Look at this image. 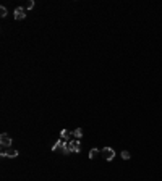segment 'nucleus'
I'll list each match as a JSON object with an SVG mask.
<instances>
[{
    "label": "nucleus",
    "instance_id": "4",
    "mask_svg": "<svg viewBox=\"0 0 162 181\" xmlns=\"http://www.w3.org/2000/svg\"><path fill=\"white\" fill-rule=\"evenodd\" d=\"M0 144H2V147H11V137L7 133H2L0 134Z\"/></svg>",
    "mask_w": 162,
    "mask_h": 181
},
{
    "label": "nucleus",
    "instance_id": "5",
    "mask_svg": "<svg viewBox=\"0 0 162 181\" xmlns=\"http://www.w3.org/2000/svg\"><path fill=\"white\" fill-rule=\"evenodd\" d=\"M65 144H66V141L58 139V141L52 146V151H54V152H62V154H63V151H65Z\"/></svg>",
    "mask_w": 162,
    "mask_h": 181
},
{
    "label": "nucleus",
    "instance_id": "10",
    "mask_svg": "<svg viewBox=\"0 0 162 181\" xmlns=\"http://www.w3.org/2000/svg\"><path fill=\"white\" fill-rule=\"evenodd\" d=\"M130 157H131V155H130V152H128V151H123V152H122V159H123V160H128Z\"/></svg>",
    "mask_w": 162,
    "mask_h": 181
},
{
    "label": "nucleus",
    "instance_id": "7",
    "mask_svg": "<svg viewBox=\"0 0 162 181\" xmlns=\"http://www.w3.org/2000/svg\"><path fill=\"white\" fill-rule=\"evenodd\" d=\"M71 131L70 129H62L60 133V139H63V141H71Z\"/></svg>",
    "mask_w": 162,
    "mask_h": 181
},
{
    "label": "nucleus",
    "instance_id": "6",
    "mask_svg": "<svg viewBox=\"0 0 162 181\" xmlns=\"http://www.w3.org/2000/svg\"><path fill=\"white\" fill-rule=\"evenodd\" d=\"M15 20H18V21H21V20H25L26 18V13H25V8L23 7H18V8H15Z\"/></svg>",
    "mask_w": 162,
    "mask_h": 181
},
{
    "label": "nucleus",
    "instance_id": "12",
    "mask_svg": "<svg viewBox=\"0 0 162 181\" xmlns=\"http://www.w3.org/2000/svg\"><path fill=\"white\" fill-rule=\"evenodd\" d=\"M26 8H28V10H31V8H34V2H33V0H29V2L26 3Z\"/></svg>",
    "mask_w": 162,
    "mask_h": 181
},
{
    "label": "nucleus",
    "instance_id": "2",
    "mask_svg": "<svg viewBox=\"0 0 162 181\" xmlns=\"http://www.w3.org/2000/svg\"><path fill=\"white\" fill-rule=\"evenodd\" d=\"M2 157H10V159H15V157H18V151L13 149V147H2Z\"/></svg>",
    "mask_w": 162,
    "mask_h": 181
},
{
    "label": "nucleus",
    "instance_id": "8",
    "mask_svg": "<svg viewBox=\"0 0 162 181\" xmlns=\"http://www.w3.org/2000/svg\"><path fill=\"white\" fill-rule=\"evenodd\" d=\"M71 136H73V139H80L81 136H83V129H81V128H76L75 131H71Z\"/></svg>",
    "mask_w": 162,
    "mask_h": 181
},
{
    "label": "nucleus",
    "instance_id": "3",
    "mask_svg": "<svg viewBox=\"0 0 162 181\" xmlns=\"http://www.w3.org/2000/svg\"><path fill=\"white\" fill-rule=\"evenodd\" d=\"M101 154L104 155V159H106V160H109V162L114 160V157H115V151H114L112 147H104Z\"/></svg>",
    "mask_w": 162,
    "mask_h": 181
},
{
    "label": "nucleus",
    "instance_id": "9",
    "mask_svg": "<svg viewBox=\"0 0 162 181\" xmlns=\"http://www.w3.org/2000/svg\"><path fill=\"white\" fill-rule=\"evenodd\" d=\"M97 154H99V149H91L89 151V159H96Z\"/></svg>",
    "mask_w": 162,
    "mask_h": 181
},
{
    "label": "nucleus",
    "instance_id": "11",
    "mask_svg": "<svg viewBox=\"0 0 162 181\" xmlns=\"http://www.w3.org/2000/svg\"><path fill=\"white\" fill-rule=\"evenodd\" d=\"M0 16H2V18H3V16H7V8L3 5L0 7Z\"/></svg>",
    "mask_w": 162,
    "mask_h": 181
},
{
    "label": "nucleus",
    "instance_id": "1",
    "mask_svg": "<svg viewBox=\"0 0 162 181\" xmlns=\"http://www.w3.org/2000/svg\"><path fill=\"white\" fill-rule=\"evenodd\" d=\"M80 151H81V142L78 139H71V141H66L63 155H68L71 152H80Z\"/></svg>",
    "mask_w": 162,
    "mask_h": 181
}]
</instances>
